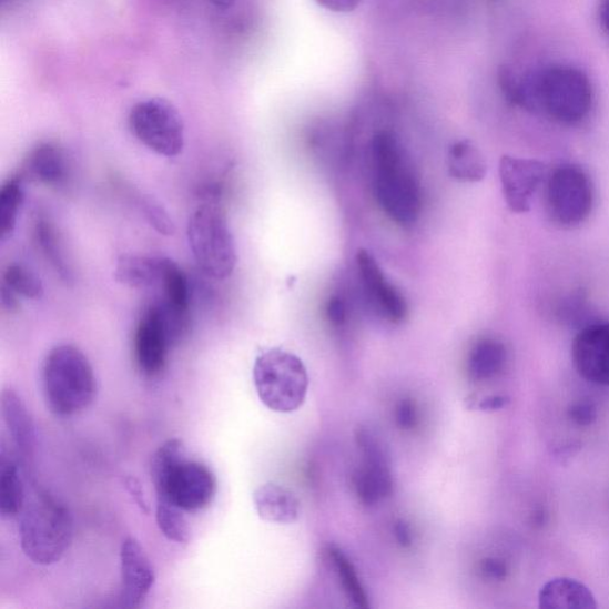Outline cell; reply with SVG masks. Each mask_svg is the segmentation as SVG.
I'll use <instances>...</instances> for the list:
<instances>
[{
    "label": "cell",
    "mask_w": 609,
    "mask_h": 609,
    "mask_svg": "<svg viewBox=\"0 0 609 609\" xmlns=\"http://www.w3.org/2000/svg\"><path fill=\"white\" fill-rule=\"evenodd\" d=\"M588 75L572 65L552 64L521 75L518 108L545 113L558 124L578 125L595 106Z\"/></svg>",
    "instance_id": "6da1fadb"
},
{
    "label": "cell",
    "mask_w": 609,
    "mask_h": 609,
    "mask_svg": "<svg viewBox=\"0 0 609 609\" xmlns=\"http://www.w3.org/2000/svg\"><path fill=\"white\" fill-rule=\"evenodd\" d=\"M184 441L170 439L155 453L152 483L159 503H171L193 512L206 508L216 496V477L203 464L185 458Z\"/></svg>",
    "instance_id": "7a4b0ae2"
},
{
    "label": "cell",
    "mask_w": 609,
    "mask_h": 609,
    "mask_svg": "<svg viewBox=\"0 0 609 609\" xmlns=\"http://www.w3.org/2000/svg\"><path fill=\"white\" fill-rule=\"evenodd\" d=\"M375 168L374 193L378 206L395 223L414 225L422 210L417 179L407 168L402 145L389 131L378 133L372 144Z\"/></svg>",
    "instance_id": "3957f363"
},
{
    "label": "cell",
    "mask_w": 609,
    "mask_h": 609,
    "mask_svg": "<svg viewBox=\"0 0 609 609\" xmlns=\"http://www.w3.org/2000/svg\"><path fill=\"white\" fill-rule=\"evenodd\" d=\"M73 519L60 500L40 488L27 490L20 514L21 547L32 562L51 566L69 551L73 540Z\"/></svg>",
    "instance_id": "277c9868"
},
{
    "label": "cell",
    "mask_w": 609,
    "mask_h": 609,
    "mask_svg": "<svg viewBox=\"0 0 609 609\" xmlns=\"http://www.w3.org/2000/svg\"><path fill=\"white\" fill-rule=\"evenodd\" d=\"M45 403L53 414L70 417L89 408L97 397V378L89 358L70 344L45 357L42 369Z\"/></svg>",
    "instance_id": "5b68a950"
},
{
    "label": "cell",
    "mask_w": 609,
    "mask_h": 609,
    "mask_svg": "<svg viewBox=\"0 0 609 609\" xmlns=\"http://www.w3.org/2000/svg\"><path fill=\"white\" fill-rule=\"evenodd\" d=\"M254 384L263 405L278 414L301 408L308 392V374L294 354L273 348L256 357Z\"/></svg>",
    "instance_id": "8992f818"
},
{
    "label": "cell",
    "mask_w": 609,
    "mask_h": 609,
    "mask_svg": "<svg viewBox=\"0 0 609 609\" xmlns=\"http://www.w3.org/2000/svg\"><path fill=\"white\" fill-rule=\"evenodd\" d=\"M190 250L196 265L207 276L225 280L237 265V250L224 211L216 204L197 207L187 225Z\"/></svg>",
    "instance_id": "52a82bcc"
},
{
    "label": "cell",
    "mask_w": 609,
    "mask_h": 609,
    "mask_svg": "<svg viewBox=\"0 0 609 609\" xmlns=\"http://www.w3.org/2000/svg\"><path fill=\"white\" fill-rule=\"evenodd\" d=\"M595 201V186L582 168L566 163L549 174L547 210L557 225L570 229L583 224L591 215Z\"/></svg>",
    "instance_id": "ba28073f"
},
{
    "label": "cell",
    "mask_w": 609,
    "mask_h": 609,
    "mask_svg": "<svg viewBox=\"0 0 609 609\" xmlns=\"http://www.w3.org/2000/svg\"><path fill=\"white\" fill-rule=\"evenodd\" d=\"M129 125L148 150L175 158L185 146V126L177 110L161 98L138 103L129 114Z\"/></svg>",
    "instance_id": "9c48e42d"
},
{
    "label": "cell",
    "mask_w": 609,
    "mask_h": 609,
    "mask_svg": "<svg viewBox=\"0 0 609 609\" xmlns=\"http://www.w3.org/2000/svg\"><path fill=\"white\" fill-rule=\"evenodd\" d=\"M499 175L507 207L514 213H526L530 211L532 197L547 176V166L538 160L504 155Z\"/></svg>",
    "instance_id": "30bf717a"
},
{
    "label": "cell",
    "mask_w": 609,
    "mask_h": 609,
    "mask_svg": "<svg viewBox=\"0 0 609 609\" xmlns=\"http://www.w3.org/2000/svg\"><path fill=\"white\" fill-rule=\"evenodd\" d=\"M571 358L586 382L609 387V323L585 326L572 341Z\"/></svg>",
    "instance_id": "8fae6325"
},
{
    "label": "cell",
    "mask_w": 609,
    "mask_h": 609,
    "mask_svg": "<svg viewBox=\"0 0 609 609\" xmlns=\"http://www.w3.org/2000/svg\"><path fill=\"white\" fill-rule=\"evenodd\" d=\"M173 344L156 303L148 306L135 333V357L143 374L155 376L168 364Z\"/></svg>",
    "instance_id": "7c38bea8"
},
{
    "label": "cell",
    "mask_w": 609,
    "mask_h": 609,
    "mask_svg": "<svg viewBox=\"0 0 609 609\" xmlns=\"http://www.w3.org/2000/svg\"><path fill=\"white\" fill-rule=\"evenodd\" d=\"M121 602L126 608H139L155 583L151 559L133 537L124 539L121 547Z\"/></svg>",
    "instance_id": "4fadbf2b"
},
{
    "label": "cell",
    "mask_w": 609,
    "mask_h": 609,
    "mask_svg": "<svg viewBox=\"0 0 609 609\" xmlns=\"http://www.w3.org/2000/svg\"><path fill=\"white\" fill-rule=\"evenodd\" d=\"M356 262L362 283L385 316L393 323L405 321L407 304L404 296L388 283L375 257L368 251L362 250L356 255Z\"/></svg>",
    "instance_id": "5bb4252c"
},
{
    "label": "cell",
    "mask_w": 609,
    "mask_h": 609,
    "mask_svg": "<svg viewBox=\"0 0 609 609\" xmlns=\"http://www.w3.org/2000/svg\"><path fill=\"white\" fill-rule=\"evenodd\" d=\"M2 414L16 448L26 456L34 453L37 447L34 420L19 394L11 388H6L2 393Z\"/></svg>",
    "instance_id": "9a60e30c"
},
{
    "label": "cell",
    "mask_w": 609,
    "mask_h": 609,
    "mask_svg": "<svg viewBox=\"0 0 609 609\" xmlns=\"http://www.w3.org/2000/svg\"><path fill=\"white\" fill-rule=\"evenodd\" d=\"M258 517L276 524H291L301 516V503L294 494L275 484L263 485L253 496Z\"/></svg>",
    "instance_id": "2e32d148"
},
{
    "label": "cell",
    "mask_w": 609,
    "mask_h": 609,
    "mask_svg": "<svg viewBox=\"0 0 609 609\" xmlns=\"http://www.w3.org/2000/svg\"><path fill=\"white\" fill-rule=\"evenodd\" d=\"M29 175L49 187L62 186L69 177V162L64 152L54 143H42L27 159Z\"/></svg>",
    "instance_id": "e0dca14e"
},
{
    "label": "cell",
    "mask_w": 609,
    "mask_h": 609,
    "mask_svg": "<svg viewBox=\"0 0 609 609\" xmlns=\"http://www.w3.org/2000/svg\"><path fill=\"white\" fill-rule=\"evenodd\" d=\"M539 607L545 609H596L590 589L578 580L557 578L539 591Z\"/></svg>",
    "instance_id": "ac0fdd59"
},
{
    "label": "cell",
    "mask_w": 609,
    "mask_h": 609,
    "mask_svg": "<svg viewBox=\"0 0 609 609\" xmlns=\"http://www.w3.org/2000/svg\"><path fill=\"white\" fill-rule=\"evenodd\" d=\"M34 233L45 260L65 285H72L74 272L55 224L49 217L40 215L35 221Z\"/></svg>",
    "instance_id": "d6986e66"
},
{
    "label": "cell",
    "mask_w": 609,
    "mask_h": 609,
    "mask_svg": "<svg viewBox=\"0 0 609 609\" xmlns=\"http://www.w3.org/2000/svg\"><path fill=\"white\" fill-rule=\"evenodd\" d=\"M357 497L365 505H375L393 493L390 463L365 460L354 475Z\"/></svg>",
    "instance_id": "ffe728a7"
},
{
    "label": "cell",
    "mask_w": 609,
    "mask_h": 609,
    "mask_svg": "<svg viewBox=\"0 0 609 609\" xmlns=\"http://www.w3.org/2000/svg\"><path fill=\"white\" fill-rule=\"evenodd\" d=\"M162 257L122 255L114 270L118 283L130 288H151L160 283Z\"/></svg>",
    "instance_id": "44dd1931"
},
{
    "label": "cell",
    "mask_w": 609,
    "mask_h": 609,
    "mask_svg": "<svg viewBox=\"0 0 609 609\" xmlns=\"http://www.w3.org/2000/svg\"><path fill=\"white\" fill-rule=\"evenodd\" d=\"M506 345L497 338H483L470 351L468 373L474 382H487L499 375L507 362Z\"/></svg>",
    "instance_id": "7402d4cb"
},
{
    "label": "cell",
    "mask_w": 609,
    "mask_h": 609,
    "mask_svg": "<svg viewBox=\"0 0 609 609\" xmlns=\"http://www.w3.org/2000/svg\"><path fill=\"white\" fill-rule=\"evenodd\" d=\"M448 171L460 183H480L487 175V162L474 142H455L448 153Z\"/></svg>",
    "instance_id": "603a6c76"
},
{
    "label": "cell",
    "mask_w": 609,
    "mask_h": 609,
    "mask_svg": "<svg viewBox=\"0 0 609 609\" xmlns=\"http://www.w3.org/2000/svg\"><path fill=\"white\" fill-rule=\"evenodd\" d=\"M27 499V488L18 465L6 456H0V515L4 518L20 516Z\"/></svg>",
    "instance_id": "cb8c5ba5"
},
{
    "label": "cell",
    "mask_w": 609,
    "mask_h": 609,
    "mask_svg": "<svg viewBox=\"0 0 609 609\" xmlns=\"http://www.w3.org/2000/svg\"><path fill=\"white\" fill-rule=\"evenodd\" d=\"M159 286L163 291L160 302L172 309L190 314L191 291L187 276L169 257H162Z\"/></svg>",
    "instance_id": "d4e9b609"
},
{
    "label": "cell",
    "mask_w": 609,
    "mask_h": 609,
    "mask_svg": "<svg viewBox=\"0 0 609 609\" xmlns=\"http://www.w3.org/2000/svg\"><path fill=\"white\" fill-rule=\"evenodd\" d=\"M24 202L22 176H11L0 190V237L11 238Z\"/></svg>",
    "instance_id": "484cf974"
},
{
    "label": "cell",
    "mask_w": 609,
    "mask_h": 609,
    "mask_svg": "<svg viewBox=\"0 0 609 609\" xmlns=\"http://www.w3.org/2000/svg\"><path fill=\"white\" fill-rule=\"evenodd\" d=\"M327 555L331 556L336 572L339 576L341 585L351 600L361 608H368L366 591L361 585L357 571L351 559L335 547L328 548Z\"/></svg>",
    "instance_id": "4316f807"
},
{
    "label": "cell",
    "mask_w": 609,
    "mask_h": 609,
    "mask_svg": "<svg viewBox=\"0 0 609 609\" xmlns=\"http://www.w3.org/2000/svg\"><path fill=\"white\" fill-rule=\"evenodd\" d=\"M183 509L171 503H159L156 505V522L160 531L168 539L187 545L191 538L187 520Z\"/></svg>",
    "instance_id": "83f0119b"
},
{
    "label": "cell",
    "mask_w": 609,
    "mask_h": 609,
    "mask_svg": "<svg viewBox=\"0 0 609 609\" xmlns=\"http://www.w3.org/2000/svg\"><path fill=\"white\" fill-rule=\"evenodd\" d=\"M3 280L6 286L27 300L39 301L43 296L44 287L39 275L19 263L7 267Z\"/></svg>",
    "instance_id": "f1b7e54d"
},
{
    "label": "cell",
    "mask_w": 609,
    "mask_h": 609,
    "mask_svg": "<svg viewBox=\"0 0 609 609\" xmlns=\"http://www.w3.org/2000/svg\"><path fill=\"white\" fill-rule=\"evenodd\" d=\"M140 207L146 221L160 235L173 236L175 234V224L170 213L154 197L142 195L140 197Z\"/></svg>",
    "instance_id": "f546056e"
},
{
    "label": "cell",
    "mask_w": 609,
    "mask_h": 609,
    "mask_svg": "<svg viewBox=\"0 0 609 609\" xmlns=\"http://www.w3.org/2000/svg\"><path fill=\"white\" fill-rule=\"evenodd\" d=\"M568 417L579 426H589L598 420V408L592 402H576L568 408Z\"/></svg>",
    "instance_id": "4dcf8cb0"
},
{
    "label": "cell",
    "mask_w": 609,
    "mask_h": 609,
    "mask_svg": "<svg viewBox=\"0 0 609 609\" xmlns=\"http://www.w3.org/2000/svg\"><path fill=\"white\" fill-rule=\"evenodd\" d=\"M481 571L485 578L491 581H504L508 575V567L504 559L488 557L481 562Z\"/></svg>",
    "instance_id": "1f68e13d"
},
{
    "label": "cell",
    "mask_w": 609,
    "mask_h": 609,
    "mask_svg": "<svg viewBox=\"0 0 609 609\" xmlns=\"http://www.w3.org/2000/svg\"><path fill=\"white\" fill-rule=\"evenodd\" d=\"M397 422L402 429L410 430L417 425L418 410L413 400L405 399L397 407Z\"/></svg>",
    "instance_id": "d6a6232c"
},
{
    "label": "cell",
    "mask_w": 609,
    "mask_h": 609,
    "mask_svg": "<svg viewBox=\"0 0 609 609\" xmlns=\"http://www.w3.org/2000/svg\"><path fill=\"white\" fill-rule=\"evenodd\" d=\"M326 316L334 325L341 326L347 322L348 309L347 305L338 298V296H333L326 305Z\"/></svg>",
    "instance_id": "836d02e7"
},
{
    "label": "cell",
    "mask_w": 609,
    "mask_h": 609,
    "mask_svg": "<svg viewBox=\"0 0 609 609\" xmlns=\"http://www.w3.org/2000/svg\"><path fill=\"white\" fill-rule=\"evenodd\" d=\"M125 487L131 494V496L134 497L138 505L141 507L142 511L148 515L150 514V505H148V501L145 499V494L142 489V486L135 477L128 476L125 477Z\"/></svg>",
    "instance_id": "e575fe53"
},
{
    "label": "cell",
    "mask_w": 609,
    "mask_h": 609,
    "mask_svg": "<svg viewBox=\"0 0 609 609\" xmlns=\"http://www.w3.org/2000/svg\"><path fill=\"white\" fill-rule=\"evenodd\" d=\"M394 535L402 547L408 548L413 546V532H410L409 526L404 520L395 522Z\"/></svg>",
    "instance_id": "d590c367"
},
{
    "label": "cell",
    "mask_w": 609,
    "mask_h": 609,
    "mask_svg": "<svg viewBox=\"0 0 609 609\" xmlns=\"http://www.w3.org/2000/svg\"><path fill=\"white\" fill-rule=\"evenodd\" d=\"M318 2L328 10L333 11H352L361 0H318Z\"/></svg>",
    "instance_id": "8d00e7d4"
},
{
    "label": "cell",
    "mask_w": 609,
    "mask_h": 609,
    "mask_svg": "<svg viewBox=\"0 0 609 609\" xmlns=\"http://www.w3.org/2000/svg\"><path fill=\"white\" fill-rule=\"evenodd\" d=\"M509 404L507 397H501V395H493V397H487L481 400L479 408L486 410V413H494V410H499L505 408Z\"/></svg>",
    "instance_id": "74e56055"
},
{
    "label": "cell",
    "mask_w": 609,
    "mask_h": 609,
    "mask_svg": "<svg viewBox=\"0 0 609 609\" xmlns=\"http://www.w3.org/2000/svg\"><path fill=\"white\" fill-rule=\"evenodd\" d=\"M2 304L9 311L18 309L19 307L18 294L4 284L2 286Z\"/></svg>",
    "instance_id": "f35d334b"
},
{
    "label": "cell",
    "mask_w": 609,
    "mask_h": 609,
    "mask_svg": "<svg viewBox=\"0 0 609 609\" xmlns=\"http://www.w3.org/2000/svg\"><path fill=\"white\" fill-rule=\"evenodd\" d=\"M599 14L601 27L609 37V0H602Z\"/></svg>",
    "instance_id": "ab89813d"
},
{
    "label": "cell",
    "mask_w": 609,
    "mask_h": 609,
    "mask_svg": "<svg viewBox=\"0 0 609 609\" xmlns=\"http://www.w3.org/2000/svg\"><path fill=\"white\" fill-rule=\"evenodd\" d=\"M210 2L219 9L226 10L232 8L236 3V0H210Z\"/></svg>",
    "instance_id": "60d3db41"
},
{
    "label": "cell",
    "mask_w": 609,
    "mask_h": 609,
    "mask_svg": "<svg viewBox=\"0 0 609 609\" xmlns=\"http://www.w3.org/2000/svg\"><path fill=\"white\" fill-rule=\"evenodd\" d=\"M547 521V515L545 511H542V509H539V511H536L535 515L532 516V522L535 526H542L545 525Z\"/></svg>",
    "instance_id": "b9f144b4"
}]
</instances>
